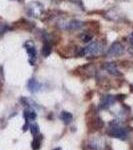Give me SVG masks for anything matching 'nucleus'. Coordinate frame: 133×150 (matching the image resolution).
<instances>
[{"label": "nucleus", "mask_w": 133, "mask_h": 150, "mask_svg": "<svg viewBox=\"0 0 133 150\" xmlns=\"http://www.w3.org/2000/svg\"><path fill=\"white\" fill-rule=\"evenodd\" d=\"M107 133L110 136L115 137V138L122 139V140L127 139L128 135H129V132H128L127 128L122 127L117 120H113V121L110 122V127H109V129H108Z\"/></svg>", "instance_id": "f257e3e1"}, {"label": "nucleus", "mask_w": 133, "mask_h": 150, "mask_svg": "<svg viewBox=\"0 0 133 150\" xmlns=\"http://www.w3.org/2000/svg\"><path fill=\"white\" fill-rule=\"evenodd\" d=\"M124 52V47L120 42L116 41V42H113L111 44V46L108 48L107 51V57H117L122 55V53Z\"/></svg>", "instance_id": "20e7f679"}, {"label": "nucleus", "mask_w": 133, "mask_h": 150, "mask_svg": "<svg viewBox=\"0 0 133 150\" xmlns=\"http://www.w3.org/2000/svg\"><path fill=\"white\" fill-rule=\"evenodd\" d=\"M36 116H37V114H36V112L31 107H28L27 109L24 111V118H25L26 122L34 120L36 118Z\"/></svg>", "instance_id": "9b49d317"}, {"label": "nucleus", "mask_w": 133, "mask_h": 150, "mask_svg": "<svg viewBox=\"0 0 133 150\" xmlns=\"http://www.w3.org/2000/svg\"><path fill=\"white\" fill-rule=\"evenodd\" d=\"M24 46H25V49H26V51H27V54L29 57V63L31 65H34L36 59H37V51H36L34 43L31 42V41H27Z\"/></svg>", "instance_id": "39448f33"}, {"label": "nucleus", "mask_w": 133, "mask_h": 150, "mask_svg": "<svg viewBox=\"0 0 133 150\" xmlns=\"http://www.w3.org/2000/svg\"><path fill=\"white\" fill-rule=\"evenodd\" d=\"M103 50V46L99 42H92L86 47L82 48L79 52V55L81 56H96L99 55Z\"/></svg>", "instance_id": "f03ea898"}, {"label": "nucleus", "mask_w": 133, "mask_h": 150, "mask_svg": "<svg viewBox=\"0 0 133 150\" xmlns=\"http://www.w3.org/2000/svg\"><path fill=\"white\" fill-rule=\"evenodd\" d=\"M80 38L83 42H89V41L92 39V36L90 34H87V33H83V34L80 36Z\"/></svg>", "instance_id": "f3484780"}, {"label": "nucleus", "mask_w": 133, "mask_h": 150, "mask_svg": "<svg viewBox=\"0 0 133 150\" xmlns=\"http://www.w3.org/2000/svg\"><path fill=\"white\" fill-rule=\"evenodd\" d=\"M116 101V97L113 95H104L100 100V108L101 109H108L112 106Z\"/></svg>", "instance_id": "6e6552de"}, {"label": "nucleus", "mask_w": 133, "mask_h": 150, "mask_svg": "<svg viewBox=\"0 0 133 150\" xmlns=\"http://www.w3.org/2000/svg\"><path fill=\"white\" fill-rule=\"evenodd\" d=\"M83 25H84V23L82 22V21L73 19V20L67 21V22H65L64 24H62L61 27L65 29V30L73 31V30H77V29H80Z\"/></svg>", "instance_id": "0eeeda50"}, {"label": "nucleus", "mask_w": 133, "mask_h": 150, "mask_svg": "<svg viewBox=\"0 0 133 150\" xmlns=\"http://www.w3.org/2000/svg\"><path fill=\"white\" fill-rule=\"evenodd\" d=\"M41 140H42V135H39V136H35L34 137V140L32 141V149L33 150H38L40 148L41 146Z\"/></svg>", "instance_id": "4468645a"}, {"label": "nucleus", "mask_w": 133, "mask_h": 150, "mask_svg": "<svg viewBox=\"0 0 133 150\" xmlns=\"http://www.w3.org/2000/svg\"><path fill=\"white\" fill-rule=\"evenodd\" d=\"M29 129H30L31 133H32L33 135H36L38 133V131H39V127H38L37 124H30L29 125Z\"/></svg>", "instance_id": "dca6fc26"}, {"label": "nucleus", "mask_w": 133, "mask_h": 150, "mask_svg": "<svg viewBox=\"0 0 133 150\" xmlns=\"http://www.w3.org/2000/svg\"><path fill=\"white\" fill-rule=\"evenodd\" d=\"M43 12H44V7H43V5L40 3V2L33 1L28 4L27 14L30 15L31 17H34V18L40 17V16L43 14Z\"/></svg>", "instance_id": "7ed1b4c3"}, {"label": "nucleus", "mask_w": 133, "mask_h": 150, "mask_svg": "<svg viewBox=\"0 0 133 150\" xmlns=\"http://www.w3.org/2000/svg\"><path fill=\"white\" fill-rule=\"evenodd\" d=\"M131 90L133 91V85H131Z\"/></svg>", "instance_id": "a211bd4d"}, {"label": "nucleus", "mask_w": 133, "mask_h": 150, "mask_svg": "<svg viewBox=\"0 0 133 150\" xmlns=\"http://www.w3.org/2000/svg\"><path fill=\"white\" fill-rule=\"evenodd\" d=\"M60 118H61L62 121H63L65 124H68V123L72 121L73 116H72L71 113L67 112V111H62V112L60 113Z\"/></svg>", "instance_id": "f8f14e48"}, {"label": "nucleus", "mask_w": 133, "mask_h": 150, "mask_svg": "<svg viewBox=\"0 0 133 150\" xmlns=\"http://www.w3.org/2000/svg\"><path fill=\"white\" fill-rule=\"evenodd\" d=\"M55 150H60V148H57V149H55Z\"/></svg>", "instance_id": "6ab92c4d"}, {"label": "nucleus", "mask_w": 133, "mask_h": 150, "mask_svg": "<svg viewBox=\"0 0 133 150\" xmlns=\"http://www.w3.org/2000/svg\"><path fill=\"white\" fill-rule=\"evenodd\" d=\"M27 87H28V90L30 91L31 93H36L41 90L42 84H41L40 82H38L37 80H35V79L31 78V79H29L27 82Z\"/></svg>", "instance_id": "9d476101"}, {"label": "nucleus", "mask_w": 133, "mask_h": 150, "mask_svg": "<svg viewBox=\"0 0 133 150\" xmlns=\"http://www.w3.org/2000/svg\"><path fill=\"white\" fill-rule=\"evenodd\" d=\"M104 123H103L102 119H101L99 116H95V117H92L88 122H87V126L89 128V131H96V130H99L100 128L103 127Z\"/></svg>", "instance_id": "423d86ee"}, {"label": "nucleus", "mask_w": 133, "mask_h": 150, "mask_svg": "<svg viewBox=\"0 0 133 150\" xmlns=\"http://www.w3.org/2000/svg\"><path fill=\"white\" fill-rule=\"evenodd\" d=\"M128 41H129V47H128V52H129L131 55H133V32L129 35Z\"/></svg>", "instance_id": "2eb2a0df"}, {"label": "nucleus", "mask_w": 133, "mask_h": 150, "mask_svg": "<svg viewBox=\"0 0 133 150\" xmlns=\"http://www.w3.org/2000/svg\"><path fill=\"white\" fill-rule=\"evenodd\" d=\"M51 51H52L51 44H50L48 41H46V42L43 44V47H42V55L44 57H47V56H49V55H50Z\"/></svg>", "instance_id": "ddd939ff"}, {"label": "nucleus", "mask_w": 133, "mask_h": 150, "mask_svg": "<svg viewBox=\"0 0 133 150\" xmlns=\"http://www.w3.org/2000/svg\"><path fill=\"white\" fill-rule=\"evenodd\" d=\"M102 68L104 69L106 72H108V73L111 75H114V76H120V75H121L120 71L117 68V66H116V64L113 63V62H107V63H104L102 66Z\"/></svg>", "instance_id": "1a4fd4ad"}]
</instances>
